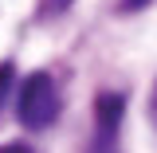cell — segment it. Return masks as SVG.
Here are the masks:
<instances>
[{"label": "cell", "mask_w": 157, "mask_h": 153, "mask_svg": "<svg viewBox=\"0 0 157 153\" xmlns=\"http://www.w3.org/2000/svg\"><path fill=\"white\" fill-rule=\"evenodd\" d=\"M59 110H63V98H59V86H55V78L47 75V71L24 78L20 98H16V114H20V122H24L28 130L51 126L59 118Z\"/></svg>", "instance_id": "1"}, {"label": "cell", "mask_w": 157, "mask_h": 153, "mask_svg": "<svg viewBox=\"0 0 157 153\" xmlns=\"http://www.w3.org/2000/svg\"><path fill=\"white\" fill-rule=\"evenodd\" d=\"M122 110H126L122 94H98V102H94V122H98V137H102V145H114L118 126H122Z\"/></svg>", "instance_id": "2"}, {"label": "cell", "mask_w": 157, "mask_h": 153, "mask_svg": "<svg viewBox=\"0 0 157 153\" xmlns=\"http://www.w3.org/2000/svg\"><path fill=\"white\" fill-rule=\"evenodd\" d=\"M12 78H16L12 63H0V110H4V98H8V90H12Z\"/></svg>", "instance_id": "3"}, {"label": "cell", "mask_w": 157, "mask_h": 153, "mask_svg": "<svg viewBox=\"0 0 157 153\" xmlns=\"http://www.w3.org/2000/svg\"><path fill=\"white\" fill-rule=\"evenodd\" d=\"M43 4H47V8H43V16H51V12H63L71 0H43Z\"/></svg>", "instance_id": "4"}, {"label": "cell", "mask_w": 157, "mask_h": 153, "mask_svg": "<svg viewBox=\"0 0 157 153\" xmlns=\"http://www.w3.org/2000/svg\"><path fill=\"white\" fill-rule=\"evenodd\" d=\"M0 153H32L24 141H8V145H0Z\"/></svg>", "instance_id": "5"}, {"label": "cell", "mask_w": 157, "mask_h": 153, "mask_svg": "<svg viewBox=\"0 0 157 153\" xmlns=\"http://www.w3.org/2000/svg\"><path fill=\"white\" fill-rule=\"evenodd\" d=\"M149 114H153V122H157V82H153V98H149Z\"/></svg>", "instance_id": "6"}]
</instances>
